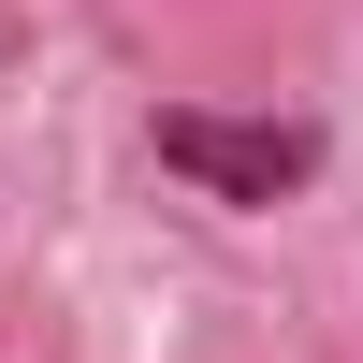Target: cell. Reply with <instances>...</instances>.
Segmentation results:
<instances>
[{"instance_id": "1", "label": "cell", "mask_w": 363, "mask_h": 363, "mask_svg": "<svg viewBox=\"0 0 363 363\" xmlns=\"http://www.w3.org/2000/svg\"><path fill=\"white\" fill-rule=\"evenodd\" d=\"M145 160L189 174L203 203H291V189H320V131H306V116H203V102H160V116H145Z\"/></svg>"}]
</instances>
